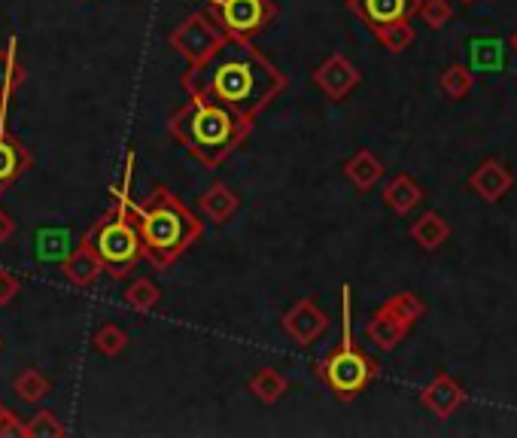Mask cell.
<instances>
[{
	"instance_id": "1",
	"label": "cell",
	"mask_w": 517,
	"mask_h": 438,
	"mask_svg": "<svg viewBox=\"0 0 517 438\" xmlns=\"http://www.w3.org/2000/svg\"><path fill=\"white\" fill-rule=\"evenodd\" d=\"M286 86L289 77L253 46V40L232 37L207 64L186 67L183 73V89L189 95H213L250 119L265 113L286 92Z\"/></svg>"
},
{
	"instance_id": "2",
	"label": "cell",
	"mask_w": 517,
	"mask_h": 438,
	"mask_svg": "<svg viewBox=\"0 0 517 438\" xmlns=\"http://www.w3.org/2000/svg\"><path fill=\"white\" fill-rule=\"evenodd\" d=\"M256 119L232 110L213 95L195 92L189 101L168 119V131L177 143H183L189 156L204 168H219L235 156L238 146L253 134Z\"/></svg>"
},
{
	"instance_id": "3",
	"label": "cell",
	"mask_w": 517,
	"mask_h": 438,
	"mask_svg": "<svg viewBox=\"0 0 517 438\" xmlns=\"http://www.w3.org/2000/svg\"><path fill=\"white\" fill-rule=\"evenodd\" d=\"M134 223L143 241V259L159 271L171 268L204 232L198 216L168 186H156L134 204Z\"/></svg>"
},
{
	"instance_id": "4",
	"label": "cell",
	"mask_w": 517,
	"mask_h": 438,
	"mask_svg": "<svg viewBox=\"0 0 517 438\" xmlns=\"http://www.w3.org/2000/svg\"><path fill=\"white\" fill-rule=\"evenodd\" d=\"M314 369H317V378L341 402H353L381 372V362L375 356H368L356 344V335H353V289H350V283L341 286V341L323 362L314 365Z\"/></svg>"
},
{
	"instance_id": "5",
	"label": "cell",
	"mask_w": 517,
	"mask_h": 438,
	"mask_svg": "<svg viewBox=\"0 0 517 438\" xmlns=\"http://www.w3.org/2000/svg\"><path fill=\"white\" fill-rule=\"evenodd\" d=\"M89 238L110 277H125L143 259V241L134 223V204L125 198H119V207L101 219L89 232Z\"/></svg>"
},
{
	"instance_id": "6",
	"label": "cell",
	"mask_w": 517,
	"mask_h": 438,
	"mask_svg": "<svg viewBox=\"0 0 517 438\" xmlns=\"http://www.w3.org/2000/svg\"><path fill=\"white\" fill-rule=\"evenodd\" d=\"M168 43H171L174 52L183 55V61L189 67H201L229 43V34L219 28V22L213 16L192 13L168 34Z\"/></svg>"
},
{
	"instance_id": "7",
	"label": "cell",
	"mask_w": 517,
	"mask_h": 438,
	"mask_svg": "<svg viewBox=\"0 0 517 438\" xmlns=\"http://www.w3.org/2000/svg\"><path fill=\"white\" fill-rule=\"evenodd\" d=\"M204 4L232 40H256L277 19L274 0H204Z\"/></svg>"
},
{
	"instance_id": "8",
	"label": "cell",
	"mask_w": 517,
	"mask_h": 438,
	"mask_svg": "<svg viewBox=\"0 0 517 438\" xmlns=\"http://www.w3.org/2000/svg\"><path fill=\"white\" fill-rule=\"evenodd\" d=\"M280 326L299 347H311L314 341H320L329 332L332 320L314 299H299L280 317Z\"/></svg>"
},
{
	"instance_id": "9",
	"label": "cell",
	"mask_w": 517,
	"mask_h": 438,
	"mask_svg": "<svg viewBox=\"0 0 517 438\" xmlns=\"http://www.w3.org/2000/svg\"><path fill=\"white\" fill-rule=\"evenodd\" d=\"M423 0H347V10L368 28L378 31L396 22H411Z\"/></svg>"
},
{
	"instance_id": "10",
	"label": "cell",
	"mask_w": 517,
	"mask_h": 438,
	"mask_svg": "<svg viewBox=\"0 0 517 438\" xmlns=\"http://www.w3.org/2000/svg\"><path fill=\"white\" fill-rule=\"evenodd\" d=\"M362 83V73H359V67L347 58V55H341V52H332L317 70H314V86L329 98V101H344L356 86Z\"/></svg>"
},
{
	"instance_id": "11",
	"label": "cell",
	"mask_w": 517,
	"mask_h": 438,
	"mask_svg": "<svg viewBox=\"0 0 517 438\" xmlns=\"http://www.w3.org/2000/svg\"><path fill=\"white\" fill-rule=\"evenodd\" d=\"M420 402H423V408H429L435 417L448 420V417H454V414L463 408L466 390H463L448 372H438V375L420 390Z\"/></svg>"
},
{
	"instance_id": "12",
	"label": "cell",
	"mask_w": 517,
	"mask_h": 438,
	"mask_svg": "<svg viewBox=\"0 0 517 438\" xmlns=\"http://www.w3.org/2000/svg\"><path fill=\"white\" fill-rule=\"evenodd\" d=\"M511 183H514V174H511V168H508L499 156L484 159V162L469 174V189H472L481 201H487V204L502 201V195L511 189Z\"/></svg>"
},
{
	"instance_id": "13",
	"label": "cell",
	"mask_w": 517,
	"mask_h": 438,
	"mask_svg": "<svg viewBox=\"0 0 517 438\" xmlns=\"http://www.w3.org/2000/svg\"><path fill=\"white\" fill-rule=\"evenodd\" d=\"M198 207H201V213L210 219V223L226 226L229 219L241 210V198H238V192L232 186H226L223 180H216V183H210L204 189V195L198 198Z\"/></svg>"
},
{
	"instance_id": "14",
	"label": "cell",
	"mask_w": 517,
	"mask_h": 438,
	"mask_svg": "<svg viewBox=\"0 0 517 438\" xmlns=\"http://www.w3.org/2000/svg\"><path fill=\"white\" fill-rule=\"evenodd\" d=\"M64 274H67L70 283H77V286H92L104 274V262H101V256H98L89 235L80 241L77 250L64 259Z\"/></svg>"
},
{
	"instance_id": "15",
	"label": "cell",
	"mask_w": 517,
	"mask_h": 438,
	"mask_svg": "<svg viewBox=\"0 0 517 438\" xmlns=\"http://www.w3.org/2000/svg\"><path fill=\"white\" fill-rule=\"evenodd\" d=\"M408 235H411V241H414L420 250L432 253V250H441V247L448 244V238H451V223H448V219L441 216V213L426 210L423 216H417L414 223H411Z\"/></svg>"
},
{
	"instance_id": "16",
	"label": "cell",
	"mask_w": 517,
	"mask_h": 438,
	"mask_svg": "<svg viewBox=\"0 0 517 438\" xmlns=\"http://www.w3.org/2000/svg\"><path fill=\"white\" fill-rule=\"evenodd\" d=\"M387 168L384 162L372 153V150H356L347 162H344V177L359 189V192H372L381 180H384Z\"/></svg>"
},
{
	"instance_id": "17",
	"label": "cell",
	"mask_w": 517,
	"mask_h": 438,
	"mask_svg": "<svg viewBox=\"0 0 517 438\" xmlns=\"http://www.w3.org/2000/svg\"><path fill=\"white\" fill-rule=\"evenodd\" d=\"M28 165H31V156L25 146L0 131V192L13 186L28 171Z\"/></svg>"
},
{
	"instance_id": "18",
	"label": "cell",
	"mask_w": 517,
	"mask_h": 438,
	"mask_svg": "<svg viewBox=\"0 0 517 438\" xmlns=\"http://www.w3.org/2000/svg\"><path fill=\"white\" fill-rule=\"evenodd\" d=\"M381 198H384V204H387L396 216H408V213L423 201V189H420L408 174H396V177L384 186Z\"/></svg>"
},
{
	"instance_id": "19",
	"label": "cell",
	"mask_w": 517,
	"mask_h": 438,
	"mask_svg": "<svg viewBox=\"0 0 517 438\" xmlns=\"http://www.w3.org/2000/svg\"><path fill=\"white\" fill-rule=\"evenodd\" d=\"M408 323H402V320H396L393 314H387V311H375L372 314V320H368V338H372V344L378 347V350H396L402 341H405V335H408Z\"/></svg>"
},
{
	"instance_id": "20",
	"label": "cell",
	"mask_w": 517,
	"mask_h": 438,
	"mask_svg": "<svg viewBox=\"0 0 517 438\" xmlns=\"http://www.w3.org/2000/svg\"><path fill=\"white\" fill-rule=\"evenodd\" d=\"M247 390H250L262 405H274V402H280V399L289 393V378H286L280 369H271V365H265V369H259V372L247 381Z\"/></svg>"
},
{
	"instance_id": "21",
	"label": "cell",
	"mask_w": 517,
	"mask_h": 438,
	"mask_svg": "<svg viewBox=\"0 0 517 438\" xmlns=\"http://www.w3.org/2000/svg\"><path fill=\"white\" fill-rule=\"evenodd\" d=\"M162 302V289L150 280V277H137L131 280V286L125 289V305L146 314V311H153L156 305Z\"/></svg>"
},
{
	"instance_id": "22",
	"label": "cell",
	"mask_w": 517,
	"mask_h": 438,
	"mask_svg": "<svg viewBox=\"0 0 517 438\" xmlns=\"http://www.w3.org/2000/svg\"><path fill=\"white\" fill-rule=\"evenodd\" d=\"M381 311L393 314L396 320H402V323H408V326H414L417 320L426 317V305H423V299L414 296V292H396V296H390V299L381 305Z\"/></svg>"
},
{
	"instance_id": "23",
	"label": "cell",
	"mask_w": 517,
	"mask_h": 438,
	"mask_svg": "<svg viewBox=\"0 0 517 438\" xmlns=\"http://www.w3.org/2000/svg\"><path fill=\"white\" fill-rule=\"evenodd\" d=\"M438 86H441V92H445L451 101H463V98L472 92L475 77H472V70H469L466 64H451V67L438 77Z\"/></svg>"
},
{
	"instance_id": "24",
	"label": "cell",
	"mask_w": 517,
	"mask_h": 438,
	"mask_svg": "<svg viewBox=\"0 0 517 438\" xmlns=\"http://www.w3.org/2000/svg\"><path fill=\"white\" fill-rule=\"evenodd\" d=\"M372 34H375V40H378L387 52H393V55L405 52V49L414 43V28H411V22H396V25L378 28V31H372Z\"/></svg>"
},
{
	"instance_id": "25",
	"label": "cell",
	"mask_w": 517,
	"mask_h": 438,
	"mask_svg": "<svg viewBox=\"0 0 517 438\" xmlns=\"http://www.w3.org/2000/svg\"><path fill=\"white\" fill-rule=\"evenodd\" d=\"M13 390L25 399V402H40L49 393V381L37 372V369H25L22 375H16Z\"/></svg>"
},
{
	"instance_id": "26",
	"label": "cell",
	"mask_w": 517,
	"mask_h": 438,
	"mask_svg": "<svg viewBox=\"0 0 517 438\" xmlns=\"http://www.w3.org/2000/svg\"><path fill=\"white\" fill-rule=\"evenodd\" d=\"M95 350L101 353V356H119L122 350H125V344H128V335L116 326V323H107V326H101L98 332H95Z\"/></svg>"
},
{
	"instance_id": "27",
	"label": "cell",
	"mask_w": 517,
	"mask_h": 438,
	"mask_svg": "<svg viewBox=\"0 0 517 438\" xmlns=\"http://www.w3.org/2000/svg\"><path fill=\"white\" fill-rule=\"evenodd\" d=\"M423 22H426V28H432V31H441L445 28L451 19H454V7L448 4V0H423L420 4V13H417Z\"/></svg>"
},
{
	"instance_id": "28",
	"label": "cell",
	"mask_w": 517,
	"mask_h": 438,
	"mask_svg": "<svg viewBox=\"0 0 517 438\" xmlns=\"http://www.w3.org/2000/svg\"><path fill=\"white\" fill-rule=\"evenodd\" d=\"M61 435H64V426L58 423V417L49 414V411H40L25 423L22 438H61Z\"/></svg>"
},
{
	"instance_id": "29",
	"label": "cell",
	"mask_w": 517,
	"mask_h": 438,
	"mask_svg": "<svg viewBox=\"0 0 517 438\" xmlns=\"http://www.w3.org/2000/svg\"><path fill=\"white\" fill-rule=\"evenodd\" d=\"M19 86H22V67L13 55V49H4L0 52V98L10 95Z\"/></svg>"
},
{
	"instance_id": "30",
	"label": "cell",
	"mask_w": 517,
	"mask_h": 438,
	"mask_svg": "<svg viewBox=\"0 0 517 438\" xmlns=\"http://www.w3.org/2000/svg\"><path fill=\"white\" fill-rule=\"evenodd\" d=\"M19 289H22V283L10 271H0V308L10 305L19 296Z\"/></svg>"
},
{
	"instance_id": "31",
	"label": "cell",
	"mask_w": 517,
	"mask_h": 438,
	"mask_svg": "<svg viewBox=\"0 0 517 438\" xmlns=\"http://www.w3.org/2000/svg\"><path fill=\"white\" fill-rule=\"evenodd\" d=\"M49 238L61 241V238H67V232H40L37 235V244H46ZM37 256L40 259H61V250L58 247H37Z\"/></svg>"
},
{
	"instance_id": "32",
	"label": "cell",
	"mask_w": 517,
	"mask_h": 438,
	"mask_svg": "<svg viewBox=\"0 0 517 438\" xmlns=\"http://www.w3.org/2000/svg\"><path fill=\"white\" fill-rule=\"evenodd\" d=\"M13 229H16V223L10 219V213H7V210H0V244H4V241L13 235Z\"/></svg>"
},
{
	"instance_id": "33",
	"label": "cell",
	"mask_w": 517,
	"mask_h": 438,
	"mask_svg": "<svg viewBox=\"0 0 517 438\" xmlns=\"http://www.w3.org/2000/svg\"><path fill=\"white\" fill-rule=\"evenodd\" d=\"M10 417H13V414H10V411H7L4 405H0V429H4V426H7V420H10Z\"/></svg>"
},
{
	"instance_id": "34",
	"label": "cell",
	"mask_w": 517,
	"mask_h": 438,
	"mask_svg": "<svg viewBox=\"0 0 517 438\" xmlns=\"http://www.w3.org/2000/svg\"><path fill=\"white\" fill-rule=\"evenodd\" d=\"M508 43H511V52H514V55H517V28H514V31H511V40H508Z\"/></svg>"
},
{
	"instance_id": "35",
	"label": "cell",
	"mask_w": 517,
	"mask_h": 438,
	"mask_svg": "<svg viewBox=\"0 0 517 438\" xmlns=\"http://www.w3.org/2000/svg\"><path fill=\"white\" fill-rule=\"evenodd\" d=\"M460 4H466V7H469V4H475V0H460Z\"/></svg>"
},
{
	"instance_id": "36",
	"label": "cell",
	"mask_w": 517,
	"mask_h": 438,
	"mask_svg": "<svg viewBox=\"0 0 517 438\" xmlns=\"http://www.w3.org/2000/svg\"><path fill=\"white\" fill-rule=\"evenodd\" d=\"M0 347H4V341H0Z\"/></svg>"
}]
</instances>
